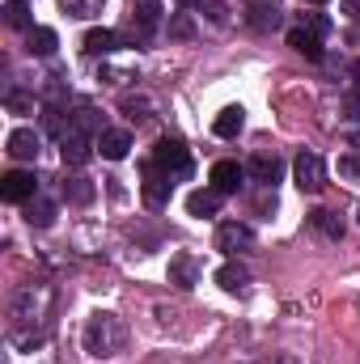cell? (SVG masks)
I'll return each instance as SVG.
<instances>
[{
    "label": "cell",
    "instance_id": "cell-1",
    "mask_svg": "<svg viewBox=\"0 0 360 364\" xmlns=\"http://www.w3.org/2000/svg\"><path fill=\"white\" fill-rule=\"evenodd\" d=\"M51 309H55V288L51 284H43V279L21 284L9 296V331H47Z\"/></svg>",
    "mask_w": 360,
    "mask_h": 364
},
{
    "label": "cell",
    "instance_id": "cell-2",
    "mask_svg": "<svg viewBox=\"0 0 360 364\" xmlns=\"http://www.w3.org/2000/svg\"><path fill=\"white\" fill-rule=\"evenodd\" d=\"M81 343H85V352L97 356V360L119 356L127 348V322L119 314H110V309H97V314H90V322L81 331Z\"/></svg>",
    "mask_w": 360,
    "mask_h": 364
},
{
    "label": "cell",
    "instance_id": "cell-3",
    "mask_svg": "<svg viewBox=\"0 0 360 364\" xmlns=\"http://www.w3.org/2000/svg\"><path fill=\"white\" fill-rule=\"evenodd\" d=\"M4 364H55V343L47 331H9Z\"/></svg>",
    "mask_w": 360,
    "mask_h": 364
},
{
    "label": "cell",
    "instance_id": "cell-4",
    "mask_svg": "<svg viewBox=\"0 0 360 364\" xmlns=\"http://www.w3.org/2000/svg\"><path fill=\"white\" fill-rule=\"evenodd\" d=\"M153 166L166 170L170 178H191V170H195V161H191V153H186V144H182L179 136H162V140H157Z\"/></svg>",
    "mask_w": 360,
    "mask_h": 364
},
{
    "label": "cell",
    "instance_id": "cell-5",
    "mask_svg": "<svg viewBox=\"0 0 360 364\" xmlns=\"http://www.w3.org/2000/svg\"><path fill=\"white\" fill-rule=\"evenodd\" d=\"M292 178H297V186H301L305 195H318V191L327 186V166H322V157H318V153H297Z\"/></svg>",
    "mask_w": 360,
    "mask_h": 364
},
{
    "label": "cell",
    "instance_id": "cell-6",
    "mask_svg": "<svg viewBox=\"0 0 360 364\" xmlns=\"http://www.w3.org/2000/svg\"><path fill=\"white\" fill-rule=\"evenodd\" d=\"M216 250H225V255H246V250H255V229L242 225V220H225V225L216 229Z\"/></svg>",
    "mask_w": 360,
    "mask_h": 364
},
{
    "label": "cell",
    "instance_id": "cell-7",
    "mask_svg": "<svg viewBox=\"0 0 360 364\" xmlns=\"http://www.w3.org/2000/svg\"><path fill=\"white\" fill-rule=\"evenodd\" d=\"M140 191H144V203H149V208H166V203H170V191H174V178L149 161V166H144V186H140Z\"/></svg>",
    "mask_w": 360,
    "mask_h": 364
},
{
    "label": "cell",
    "instance_id": "cell-8",
    "mask_svg": "<svg viewBox=\"0 0 360 364\" xmlns=\"http://www.w3.org/2000/svg\"><path fill=\"white\" fill-rule=\"evenodd\" d=\"M0 195H4L9 203H26V199L38 195V178H34L30 170H9V174L0 178Z\"/></svg>",
    "mask_w": 360,
    "mask_h": 364
},
{
    "label": "cell",
    "instance_id": "cell-9",
    "mask_svg": "<svg viewBox=\"0 0 360 364\" xmlns=\"http://www.w3.org/2000/svg\"><path fill=\"white\" fill-rule=\"evenodd\" d=\"M93 149H97V140H93L90 132H68L64 140H60V157H64V166H85L93 157Z\"/></svg>",
    "mask_w": 360,
    "mask_h": 364
},
{
    "label": "cell",
    "instance_id": "cell-10",
    "mask_svg": "<svg viewBox=\"0 0 360 364\" xmlns=\"http://www.w3.org/2000/svg\"><path fill=\"white\" fill-rule=\"evenodd\" d=\"M38 149H43V136H38L34 127H17V132H9V157H13V161H34Z\"/></svg>",
    "mask_w": 360,
    "mask_h": 364
},
{
    "label": "cell",
    "instance_id": "cell-11",
    "mask_svg": "<svg viewBox=\"0 0 360 364\" xmlns=\"http://www.w3.org/2000/svg\"><path fill=\"white\" fill-rule=\"evenodd\" d=\"M208 182H212L221 195H238V186L246 182V166H238V161H216L212 174H208Z\"/></svg>",
    "mask_w": 360,
    "mask_h": 364
},
{
    "label": "cell",
    "instance_id": "cell-12",
    "mask_svg": "<svg viewBox=\"0 0 360 364\" xmlns=\"http://www.w3.org/2000/svg\"><path fill=\"white\" fill-rule=\"evenodd\" d=\"M246 174L255 182H263V186H275L280 174H284V161H280L275 153H255V157L246 161Z\"/></svg>",
    "mask_w": 360,
    "mask_h": 364
},
{
    "label": "cell",
    "instance_id": "cell-13",
    "mask_svg": "<svg viewBox=\"0 0 360 364\" xmlns=\"http://www.w3.org/2000/svg\"><path fill=\"white\" fill-rule=\"evenodd\" d=\"M97 153H102L106 161H123V157L132 153V136H127V132H115V127H102V132H97Z\"/></svg>",
    "mask_w": 360,
    "mask_h": 364
},
{
    "label": "cell",
    "instance_id": "cell-14",
    "mask_svg": "<svg viewBox=\"0 0 360 364\" xmlns=\"http://www.w3.org/2000/svg\"><path fill=\"white\" fill-rule=\"evenodd\" d=\"M221 199H225V195H221L216 186L191 191V195H186V212H191V216H199V220H203V216H216V212H221Z\"/></svg>",
    "mask_w": 360,
    "mask_h": 364
},
{
    "label": "cell",
    "instance_id": "cell-15",
    "mask_svg": "<svg viewBox=\"0 0 360 364\" xmlns=\"http://www.w3.org/2000/svg\"><path fill=\"white\" fill-rule=\"evenodd\" d=\"M170 284H179V288H195V284H199V263H195V255L179 250V255L170 259Z\"/></svg>",
    "mask_w": 360,
    "mask_h": 364
},
{
    "label": "cell",
    "instance_id": "cell-16",
    "mask_svg": "<svg viewBox=\"0 0 360 364\" xmlns=\"http://www.w3.org/2000/svg\"><path fill=\"white\" fill-rule=\"evenodd\" d=\"M288 47H292L297 55H305V60H322V38H318L314 30H305V26H292V30H288Z\"/></svg>",
    "mask_w": 360,
    "mask_h": 364
},
{
    "label": "cell",
    "instance_id": "cell-17",
    "mask_svg": "<svg viewBox=\"0 0 360 364\" xmlns=\"http://www.w3.org/2000/svg\"><path fill=\"white\" fill-rule=\"evenodd\" d=\"M162 13H166L162 0H136V4H132V21H136L140 34H153V30L162 26Z\"/></svg>",
    "mask_w": 360,
    "mask_h": 364
},
{
    "label": "cell",
    "instance_id": "cell-18",
    "mask_svg": "<svg viewBox=\"0 0 360 364\" xmlns=\"http://www.w3.org/2000/svg\"><path fill=\"white\" fill-rule=\"evenodd\" d=\"M242 123H246V110H242V106H225V110L216 114V123H212V132H216L221 140H233V136L242 132Z\"/></svg>",
    "mask_w": 360,
    "mask_h": 364
},
{
    "label": "cell",
    "instance_id": "cell-19",
    "mask_svg": "<svg viewBox=\"0 0 360 364\" xmlns=\"http://www.w3.org/2000/svg\"><path fill=\"white\" fill-rule=\"evenodd\" d=\"M21 208H26V220H30L34 229H47V225H55V203H51V199L34 195V199H26Z\"/></svg>",
    "mask_w": 360,
    "mask_h": 364
},
{
    "label": "cell",
    "instance_id": "cell-20",
    "mask_svg": "<svg viewBox=\"0 0 360 364\" xmlns=\"http://www.w3.org/2000/svg\"><path fill=\"white\" fill-rule=\"evenodd\" d=\"M119 47H123V38H119L115 30H106V26H97V30L85 34V51H90V55H110V51H119Z\"/></svg>",
    "mask_w": 360,
    "mask_h": 364
},
{
    "label": "cell",
    "instance_id": "cell-21",
    "mask_svg": "<svg viewBox=\"0 0 360 364\" xmlns=\"http://www.w3.org/2000/svg\"><path fill=\"white\" fill-rule=\"evenodd\" d=\"M216 284H221L225 292H242V288L250 284V272H246L242 263H225V267L216 272Z\"/></svg>",
    "mask_w": 360,
    "mask_h": 364
},
{
    "label": "cell",
    "instance_id": "cell-22",
    "mask_svg": "<svg viewBox=\"0 0 360 364\" xmlns=\"http://www.w3.org/2000/svg\"><path fill=\"white\" fill-rule=\"evenodd\" d=\"M55 47H60V38H55L51 26H34L30 30V55H55Z\"/></svg>",
    "mask_w": 360,
    "mask_h": 364
},
{
    "label": "cell",
    "instance_id": "cell-23",
    "mask_svg": "<svg viewBox=\"0 0 360 364\" xmlns=\"http://www.w3.org/2000/svg\"><path fill=\"white\" fill-rule=\"evenodd\" d=\"M60 9H64L68 17H81V21H90V17H97V13L106 9V0H60Z\"/></svg>",
    "mask_w": 360,
    "mask_h": 364
},
{
    "label": "cell",
    "instance_id": "cell-24",
    "mask_svg": "<svg viewBox=\"0 0 360 364\" xmlns=\"http://www.w3.org/2000/svg\"><path fill=\"white\" fill-rule=\"evenodd\" d=\"M4 21H9L13 30H34V26H30V9H26V0H4Z\"/></svg>",
    "mask_w": 360,
    "mask_h": 364
},
{
    "label": "cell",
    "instance_id": "cell-25",
    "mask_svg": "<svg viewBox=\"0 0 360 364\" xmlns=\"http://www.w3.org/2000/svg\"><path fill=\"white\" fill-rule=\"evenodd\" d=\"M309 220H314V225H318V229H322V233H327V237H335V242H339V237H344V220H339V216H335V212H327V208H318V212H314V216H309Z\"/></svg>",
    "mask_w": 360,
    "mask_h": 364
},
{
    "label": "cell",
    "instance_id": "cell-26",
    "mask_svg": "<svg viewBox=\"0 0 360 364\" xmlns=\"http://www.w3.org/2000/svg\"><path fill=\"white\" fill-rule=\"evenodd\" d=\"M191 4H195V9H199L208 21H212V26H225V21H229V9H225V0H191Z\"/></svg>",
    "mask_w": 360,
    "mask_h": 364
},
{
    "label": "cell",
    "instance_id": "cell-27",
    "mask_svg": "<svg viewBox=\"0 0 360 364\" xmlns=\"http://www.w3.org/2000/svg\"><path fill=\"white\" fill-rule=\"evenodd\" d=\"M64 199H73V203H90L93 199V182L90 178H68L64 182Z\"/></svg>",
    "mask_w": 360,
    "mask_h": 364
},
{
    "label": "cell",
    "instance_id": "cell-28",
    "mask_svg": "<svg viewBox=\"0 0 360 364\" xmlns=\"http://www.w3.org/2000/svg\"><path fill=\"white\" fill-rule=\"evenodd\" d=\"M250 26H255V30H275V26H280V13H275L271 4H255V9H250Z\"/></svg>",
    "mask_w": 360,
    "mask_h": 364
},
{
    "label": "cell",
    "instance_id": "cell-29",
    "mask_svg": "<svg viewBox=\"0 0 360 364\" xmlns=\"http://www.w3.org/2000/svg\"><path fill=\"white\" fill-rule=\"evenodd\" d=\"M149 110H153V102H149V97H123V114H127V119L144 123V119H153Z\"/></svg>",
    "mask_w": 360,
    "mask_h": 364
},
{
    "label": "cell",
    "instance_id": "cell-30",
    "mask_svg": "<svg viewBox=\"0 0 360 364\" xmlns=\"http://www.w3.org/2000/svg\"><path fill=\"white\" fill-rule=\"evenodd\" d=\"M301 26H305V30H314L318 38H327V34H331V21H327L322 13H305V17H301Z\"/></svg>",
    "mask_w": 360,
    "mask_h": 364
},
{
    "label": "cell",
    "instance_id": "cell-31",
    "mask_svg": "<svg viewBox=\"0 0 360 364\" xmlns=\"http://www.w3.org/2000/svg\"><path fill=\"white\" fill-rule=\"evenodd\" d=\"M191 30H195V26H191V17H186V13H179V17H174V26H170V34H174V38H191Z\"/></svg>",
    "mask_w": 360,
    "mask_h": 364
},
{
    "label": "cell",
    "instance_id": "cell-32",
    "mask_svg": "<svg viewBox=\"0 0 360 364\" xmlns=\"http://www.w3.org/2000/svg\"><path fill=\"white\" fill-rule=\"evenodd\" d=\"M339 178H352V182L360 178V161L356 157H344V161H339Z\"/></svg>",
    "mask_w": 360,
    "mask_h": 364
},
{
    "label": "cell",
    "instance_id": "cell-33",
    "mask_svg": "<svg viewBox=\"0 0 360 364\" xmlns=\"http://www.w3.org/2000/svg\"><path fill=\"white\" fill-rule=\"evenodd\" d=\"M344 110H348V119H360V90L344 93Z\"/></svg>",
    "mask_w": 360,
    "mask_h": 364
},
{
    "label": "cell",
    "instance_id": "cell-34",
    "mask_svg": "<svg viewBox=\"0 0 360 364\" xmlns=\"http://www.w3.org/2000/svg\"><path fill=\"white\" fill-rule=\"evenodd\" d=\"M4 102H9V110H34V102H30V97H21V93H9Z\"/></svg>",
    "mask_w": 360,
    "mask_h": 364
},
{
    "label": "cell",
    "instance_id": "cell-35",
    "mask_svg": "<svg viewBox=\"0 0 360 364\" xmlns=\"http://www.w3.org/2000/svg\"><path fill=\"white\" fill-rule=\"evenodd\" d=\"M250 364H297L288 352H271V356H263V360H250Z\"/></svg>",
    "mask_w": 360,
    "mask_h": 364
},
{
    "label": "cell",
    "instance_id": "cell-36",
    "mask_svg": "<svg viewBox=\"0 0 360 364\" xmlns=\"http://www.w3.org/2000/svg\"><path fill=\"white\" fill-rule=\"evenodd\" d=\"M344 9H348L352 17H360V0H344Z\"/></svg>",
    "mask_w": 360,
    "mask_h": 364
},
{
    "label": "cell",
    "instance_id": "cell-37",
    "mask_svg": "<svg viewBox=\"0 0 360 364\" xmlns=\"http://www.w3.org/2000/svg\"><path fill=\"white\" fill-rule=\"evenodd\" d=\"M352 81H356V90H360V60L352 64Z\"/></svg>",
    "mask_w": 360,
    "mask_h": 364
},
{
    "label": "cell",
    "instance_id": "cell-38",
    "mask_svg": "<svg viewBox=\"0 0 360 364\" xmlns=\"http://www.w3.org/2000/svg\"><path fill=\"white\" fill-rule=\"evenodd\" d=\"M301 4H327V0H301Z\"/></svg>",
    "mask_w": 360,
    "mask_h": 364
},
{
    "label": "cell",
    "instance_id": "cell-39",
    "mask_svg": "<svg viewBox=\"0 0 360 364\" xmlns=\"http://www.w3.org/2000/svg\"><path fill=\"white\" fill-rule=\"evenodd\" d=\"M356 216H360V208H356Z\"/></svg>",
    "mask_w": 360,
    "mask_h": 364
}]
</instances>
